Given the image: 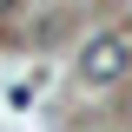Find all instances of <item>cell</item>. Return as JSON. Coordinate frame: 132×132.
<instances>
[{"label": "cell", "mask_w": 132, "mask_h": 132, "mask_svg": "<svg viewBox=\"0 0 132 132\" xmlns=\"http://www.w3.org/2000/svg\"><path fill=\"white\" fill-rule=\"evenodd\" d=\"M126 66H132V40H126V33H99V40H86V53H79L86 86H112Z\"/></svg>", "instance_id": "1"}]
</instances>
